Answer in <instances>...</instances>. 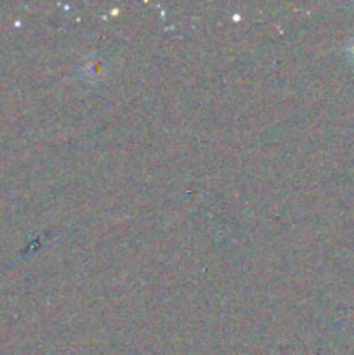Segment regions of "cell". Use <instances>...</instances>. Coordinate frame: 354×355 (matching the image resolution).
<instances>
[{
    "instance_id": "6da1fadb",
    "label": "cell",
    "mask_w": 354,
    "mask_h": 355,
    "mask_svg": "<svg viewBox=\"0 0 354 355\" xmlns=\"http://www.w3.org/2000/svg\"><path fill=\"white\" fill-rule=\"evenodd\" d=\"M78 73L85 82L97 83L108 75V61L103 55H87L78 66Z\"/></svg>"
},
{
    "instance_id": "7a4b0ae2",
    "label": "cell",
    "mask_w": 354,
    "mask_h": 355,
    "mask_svg": "<svg viewBox=\"0 0 354 355\" xmlns=\"http://www.w3.org/2000/svg\"><path fill=\"white\" fill-rule=\"evenodd\" d=\"M346 54H347V59H349V61L354 64V37L351 38L349 42H347V45H346Z\"/></svg>"
}]
</instances>
